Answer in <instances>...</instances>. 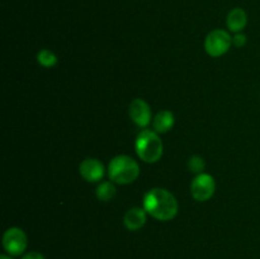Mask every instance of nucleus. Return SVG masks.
Masks as SVG:
<instances>
[{
    "instance_id": "obj_9",
    "label": "nucleus",
    "mask_w": 260,
    "mask_h": 259,
    "mask_svg": "<svg viewBox=\"0 0 260 259\" xmlns=\"http://www.w3.org/2000/svg\"><path fill=\"white\" fill-rule=\"evenodd\" d=\"M147 212L144 207H132L123 216V223L129 231H137L146 223Z\"/></svg>"
},
{
    "instance_id": "obj_14",
    "label": "nucleus",
    "mask_w": 260,
    "mask_h": 259,
    "mask_svg": "<svg viewBox=\"0 0 260 259\" xmlns=\"http://www.w3.org/2000/svg\"><path fill=\"white\" fill-rule=\"evenodd\" d=\"M205 160H203V157L198 156V155H193V156H190L189 160H188V169L192 173H198V174H201V173L205 170Z\"/></svg>"
},
{
    "instance_id": "obj_5",
    "label": "nucleus",
    "mask_w": 260,
    "mask_h": 259,
    "mask_svg": "<svg viewBox=\"0 0 260 259\" xmlns=\"http://www.w3.org/2000/svg\"><path fill=\"white\" fill-rule=\"evenodd\" d=\"M28 245V238L19 228H10L3 235V248L9 255H22Z\"/></svg>"
},
{
    "instance_id": "obj_15",
    "label": "nucleus",
    "mask_w": 260,
    "mask_h": 259,
    "mask_svg": "<svg viewBox=\"0 0 260 259\" xmlns=\"http://www.w3.org/2000/svg\"><path fill=\"white\" fill-rule=\"evenodd\" d=\"M233 43L236 46V47H243L246 43V36L244 33H236L233 38Z\"/></svg>"
},
{
    "instance_id": "obj_16",
    "label": "nucleus",
    "mask_w": 260,
    "mask_h": 259,
    "mask_svg": "<svg viewBox=\"0 0 260 259\" xmlns=\"http://www.w3.org/2000/svg\"><path fill=\"white\" fill-rule=\"evenodd\" d=\"M22 259H45V256L41 253H38V251H29V253L24 254Z\"/></svg>"
},
{
    "instance_id": "obj_4",
    "label": "nucleus",
    "mask_w": 260,
    "mask_h": 259,
    "mask_svg": "<svg viewBox=\"0 0 260 259\" xmlns=\"http://www.w3.org/2000/svg\"><path fill=\"white\" fill-rule=\"evenodd\" d=\"M233 45V37L223 29H215L205 40V50L212 57L223 56Z\"/></svg>"
},
{
    "instance_id": "obj_2",
    "label": "nucleus",
    "mask_w": 260,
    "mask_h": 259,
    "mask_svg": "<svg viewBox=\"0 0 260 259\" xmlns=\"http://www.w3.org/2000/svg\"><path fill=\"white\" fill-rule=\"evenodd\" d=\"M140 175V165L128 155H117L108 164V177L116 184L134 183Z\"/></svg>"
},
{
    "instance_id": "obj_3",
    "label": "nucleus",
    "mask_w": 260,
    "mask_h": 259,
    "mask_svg": "<svg viewBox=\"0 0 260 259\" xmlns=\"http://www.w3.org/2000/svg\"><path fill=\"white\" fill-rule=\"evenodd\" d=\"M135 150H136L137 156L142 161L152 164V163L159 161L160 157L162 156L164 145L157 132L144 128L137 135L136 141H135Z\"/></svg>"
},
{
    "instance_id": "obj_12",
    "label": "nucleus",
    "mask_w": 260,
    "mask_h": 259,
    "mask_svg": "<svg viewBox=\"0 0 260 259\" xmlns=\"http://www.w3.org/2000/svg\"><path fill=\"white\" fill-rule=\"evenodd\" d=\"M116 193L117 189L113 182H102L96 187V198L102 202H108V201L113 200Z\"/></svg>"
},
{
    "instance_id": "obj_11",
    "label": "nucleus",
    "mask_w": 260,
    "mask_h": 259,
    "mask_svg": "<svg viewBox=\"0 0 260 259\" xmlns=\"http://www.w3.org/2000/svg\"><path fill=\"white\" fill-rule=\"evenodd\" d=\"M248 23V15L241 8H234L228 15V27L231 32L240 33Z\"/></svg>"
},
{
    "instance_id": "obj_6",
    "label": "nucleus",
    "mask_w": 260,
    "mask_h": 259,
    "mask_svg": "<svg viewBox=\"0 0 260 259\" xmlns=\"http://www.w3.org/2000/svg\"><path fill=\"white\" fill-rule=\"evenodd\" d=\"M216 190L215 178L207 173H201L190 183V195L198 202L208 201Z\"/></svg>"
},
{
    "instance_id": "obj_17",
    "label": "nucleus",
    "mask_w": 260,
    "mask_h": 259,
    "mask_svg": "<svg viewBox=\"0 0 260 259\" xmlns=\"http://www.w3.org/2000/svg\"><path fill=\"white\" fill-rule=\"evenodd\" d=\"M0 259H13L12 255H5V254H3V255H0Z\"/></svg>"
},
{
    "instance_id": "obj_10",
    "label": "nucleus",
    "mask_w": 260,
    "mask_h": 259,
    "mask_svg": "<svg viewBox=\"0 0 260 259\" xmlns=\"http://www.w3.org/2000/svg\"><path fill=\"white\" fill-rule=\"evenodd\" d=\"M174 114L170 111H160L152 119V127L157 134H167L174 126Z\"/></svg>"
},
{
    "instance_id": "obj_1",
    "label": "nucleus",
    "mask_w": 260,
    "mask_h": 259,
    "mask_svg": "<svg viewBox=\"0 0 260 259\" xmlns=\"http://www.w3.org/2000/svg\"><path fill=\"white\" fill-rule=\"evenodd\" d=\"M147 215L159 221H170L178 215L179 205L173 193L165 188H152L147 190L142 200Z\"/></svg>"
},
{
    "instance_id": "obj_7",
    "label": "nucleus",
    "mask_w": 260,
    "mask_h": 259,
    "mask_svg": "<svg viewBox=\"0 0 260 259\" xmlns=\"http://www.w3.org/2000/svg\"><path fill=\"white\" fill-rule=\"evenodd\" d=\"M128 113L134 123L140 128H146L151 123V108L144 99H134L129 103Z\"/></svg>"
},
{
    "instance_id": "obj_13",
    "label": "nucleus",
    "mask_w": 260,
    "mask_h": 259,
    "mask_svg": "<svg viewBox=\"0 0 260 259\" xmlns=\"http://www.w3.org/2000/svg\"><path fill=\"white\" fill-rule=\"evenodd\" d=\"M57 61V56L47 48H43L37 53V62L43 68H53Z\"/></svg>"
},
{
    "instance_id": "obj_8",
    "label": "nucleus",
    "mask_w": 260,
    "mask_h": 259,
    "mask_svg": "<svg viewBox=\"0 0 260 259\" xmlns=\"http://www.w3.org/2000/svg\"><path fill=\"white\" fill-rule=\"evenodd\" d=\"M79 172L86 182L95 183L104 177L106 169H104V165L101 160L95 159V157H86L85 160L81 161Z\"/></svg>"
}]
</instances>
